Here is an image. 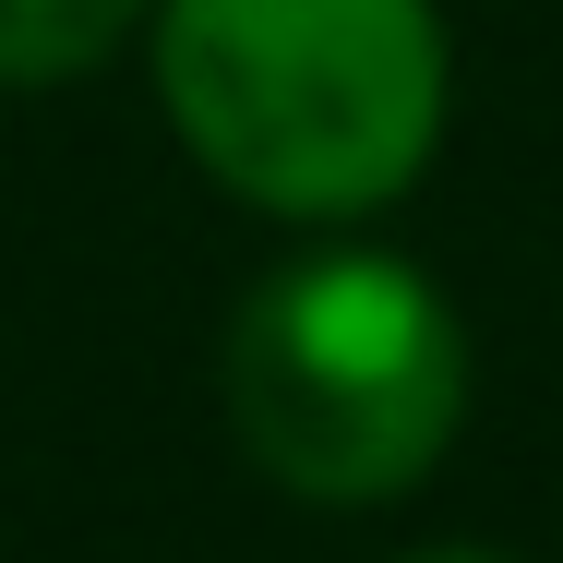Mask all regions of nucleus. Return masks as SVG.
<instances>
[{
	"label": "nucleus",
	"mask_w": 563,
	"mask_h": 563,
	"mask_svg": "<svg viewBox=\"0 0 563 563\" xmlns=\"http://www.w3.org/2000/svg\"><path fill=\"white\" fill-rule=\"evenodd\" d=\"M156 97L264 217H372L444 144L432 0H156Z\"/></svg>",
	"instance_id": "f257e3e1"
},
{
	"label": "nucleus",
	"mask_w": 563,
	"mask_h": 563,
	"mask_svg": "<svg viewBox=\"0 0 563 563\" xmlns=\"http://www.w3.org/2000/svg\"><path fill=\"white\" fill-rule=\"evenodd\" d=\"M467 420V324L396 252H312L228 324V432L300 504H396Z\"/></svg>",
	"instance_id": "f03ea898"
},
{
	"label": "nucleus",
	"mask_w": 563,
	"mask_h": 563,
	"mask_svg": "<svg viewBox=\"0 0 563 563\" xmlns=\"http://www.w3.org/2000/svg\"><path fill=\"white\" fill-rule=\"evenodd\" d=\"M144 12H156V0H0V85L36 97V85L97 73Z\"/></svg>",
	"instance_id": "7ed1b4c3"
},
{
	"label": "nucleus",
	"mask_w": 563,
	"mask_h": 563,
	"mask_svg": "<svg viewBox=\"0 0 563 563\" xmlns=\"http://www.w3.org/2000/svg\"><path fill=\"white\" fill-rule=\"evenodd\" d=\"M420 563H504V552H420Z\"/></svg>",
	"instance_id": "20e7f679"
}]
</instances>
